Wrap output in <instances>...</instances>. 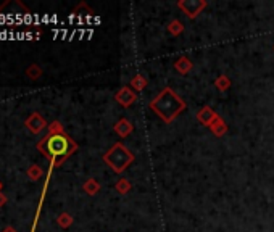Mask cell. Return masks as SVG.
I'll return each mask as SVG.
<instances>
[{
  "label": "cell",
  "instance_id": "5",
  "mask_svg": "<svg viewBox=\"0 0 274 232\" xmlns=\"http://www.w3.org/2000/svg\"><path fill=\"white\" fill-rule=\"evenodd\" d=\"M115 100L123 108H129L131 105L137 102V94L134 92V90L129 87V85H124V87H121L117 94H115Z\"/></svg>",
  "mask_w": 274,
  "mask_h": 232
},
{
  "label": "cell",
  "instance_id": "13",
  "mask_svg": "<svg viewBox=\"0 0 274 232\" xmlns=\"http://www.w3.org/2000/svg\"><path fill=\"white\" fill-rule=\"evenodd\" d=\"M26 176L29 178V181H39L42 176H44V169H42L39 164H31L26 171Z\"/></svg>",
  "mask_w": 274,
  "mask_h": 232
},
{
  "label": "cell",
  "instance_id": "2",
  "mask_svg": "<svg viewBox=\"0 0 274 232\" xmlns=\"http://www.w3.org/2000/svg\"><path fill=\"white\" fill-rule=\"evenodd\" d=\"M149 107L152 112L160 116L161 121L169 124L186 110V102L173 89L166 87L149 103Z\"/></svg>",
  "mask_w": 274,
  "mask_h": 232
},
{
  "label": "cell",
  "instance_id": "11",
  "mask_svg": "<svg viewBox=\"0 0 274 232\" xmlns=\"http://www.w3.org/2000/svg\"><path fill=\"white\" fill-rule=\"evenodd\" d=\"M82 191L86 192L87 195H90V197H92V195H97L100 192V182L97 179H94V178H90L82 184Z\"/></svg>",
  "mask_w": 274,
  "mask_h": 232
},
{
  "label": "cell",
  "instance_id": "12",
  "mask_svg": "<svg viewBox=\"0 0 274 232\" xmlns=\"http://www.w3.org/2000/svg\"><path fill=\"white\" fill-rule=\"evenodd\" d=\"M147 84H149L147 79H145L144 76H141V75H137V76L132 77L131 89L134 90V92H141V90H144L145 87H147Z\"/></svg>",
  "mask_w": 274,
  "mask_h": 232
},
{
  "label": "cell",
  "instance_id": "9",
  "mask_svg": "<svg viewBox=\"0 0 274 232\" xmlns=\"http://www.w3.org/2000/svg\"><path fill=\"white\" fill-rule=\"evenodd\" d=\"M208 127H210L211 132L215 134L216 137H223L224 134L228 132V124H226V121H224L219 115L216 116L215 119H213V123H211Z\"/></svg>",
  "mask_w": 274,
  "mask_h": 232
},
{
  "label": "cell",
  "instance_id": "15",
  "mask_svg": "<svg viewBox=\"0 0 274 232\" xmlns=\"http://www.w3.org/2000/svg\"><path fill=\"white\" fill-rule=\"evenodd\" d=\"M73 223H75V219H73V216L70 215V213H60L58 218H57V224H58L62 229L71 228Z\"/></svg>",
  "mask_w": 274,
  "mask_h": 232
},
{
  "label": "cell",
  "instance_id": "17",
  "mask_svg": "<svg viewBox=\"0 0 274 232\" xmlns=\"http://www.w3.org/2000/svg\"><path fill=\"white\" fill-rule=\"evenodd\" d=\"M168 33L171 34V36H179L184 33V24H182L179 20H173V21H169L168 24Z\"/></svg>",
  "mask_w": 274,
  "mask_h": 232
},
{
  "label": "cell",
  "instance_id": "3",
  "mask_svg": "<svg viewBox=\"0 0 274 232\" xmlns=\"http://www.w3.org/2000/svg\"><path fill=\"white\" fill-rule=\"evenodd\" d=\"M134 158L136 156L131 154V150H127L121 142H117L112 149H108L105 155H103V161H105V164H108L115 173L121 174V173H124L127 166L134 161Z\"/></svg>",
  "mask_w": 274,
  "mask_h": 232
},
{
  "label": "cell",
  "instance_id": "22",
  "mask_svg": "<svg viewBox=\"0 0 274 232\" xmlns=\"http://www.w3.org/2000/svg\"><path fill=\"white\" fill-rule=\"evenodd\" d=\"M273 50H274V45H273Z\"/></svg>",
  "mask_w": 274,
  "mask_h": 232
},
{
  "label": "cell",
  "instance_id": "6",
  "mask_svg": "<svg viewBox=\"0 0 274 232\" xmlns=\"http://www.w3.org/2000/svg\"><path fill=\"white\" fill-rule=\"evenodd\" d=\"M24 126H26L29 129V132H33V134H40L45 127H48L47 121L44 119V116H42L40 113H38V112H34L33 115L28 116L26 121H24Z\"/></svg>",
  "mask_w": 274,
  "mask_h": 232
},
{
  "label": "cell",
  "instance_id": "18",
  "mask_svg": "<svg viewBox=\"0 0 274 232\" xmlns=\"http://www.w3.org/2000/svg\"><path fill=\"white\" fill-rule=\"evenodd\" d=\"M131 182L127 181V179H119L118 182H117V186H115V189H117L118 191V193H121V195H126L127 192L131 191Z\"/></svg>",
  "mask_w": 274,
  "mask_h": 232
},
{
  "label": "cell",
  "instance_id": "1",
  "mask_svg": "<svg viewBox=\"0 0 274 232\" xmlns=\"http://www.w3.org/2000/svg\"><path fill=\"white\" fill-rule=\"evenodd\" d=\"M38 150L53 168H58L78 150V144L68 136L60 121H53L47 127V134L38 142Z\"/></svg>",
  "mask_w": 274,
  "mask_h": 232
},
{
  "label": "cell",
  "instance_id": "4",
  "mask_svg": "<svg viewBox=\"0 0 274 232\" xmlns=\"http://www.w3.org/2000/svg\"><path fill=\"white\" fill-rule=\"evenodd\" d=\"M206 7L205 0H179L178 2V8L182 10V13H186L187 18H197L200 15V11Z\"/></svg>",
  "mask_w": 274,
  "mask_h": 232
},
{
  "label": "cell",
  "instance_id": "7",
  "mask_svg": "<svg viewBox=\"0 0 274 232\" xmlns=\"http://www.w3.org/2000/svg\"><path fill=\"white\" fill-rule=\"evenodd\" d=\"M113 131L118 134L119 137H127V136H131L132 131H134V126L129 119H126V118H121L117 124L113 126Z\"/></svg>",
  "mask_w": 274,
  "mask_h": 232
},
{
  "label": "cell",
  "instance_id": "14",
  "mask_svg": "<svg viewBox=\"0 0 274 232\" xmlns=\"http://www.w3.org/2000/svg\"><path fill=\"white\" fill-rule=\"evenodd\" d=\"M42 68L38 65V63H33V65H29L28 68H26V76L29 79H33V81H38V79L42 77Z\"/></svg>",
  "mask_w": 274,
  "mask_h": 232
},
{
  "label": "cell",
  "instance_id": "10",
  "mask_svg": "<svg viewBox=\"0 0 274 232\" xmlns=\"http://www.w3.org/2000/svg\"><path fill=\"white\" fill-rule=\"evenodd\" d=\"M174 68H176V71L179 73V75H189V73H191L192 68H194V63L191 62V58H189V57H184V55H182V57H179L174 62Z\"/></svg>",
  "mask_w": 274,
  "mask_h": 232
},
{
  "label": "cell",
  "instance_id": "19",
  "mask_svg": "<svg viewBox=\"0 0 274 232\" xmlns=\"http://www.w3.org/2000/svg\"><path fill=\"white\" fill-rule=\"evenodd\" d=\"M8 201V198H7V195L5 193H2L0 192V208H2V206H5V203H7Z\"/></svg>",
  "mask_w": 274,
  "mask_h": 232
},
{
  "label": "cell",
  "instance_id": "20",
  "mask_svg": "<svg viewBox=\"0 0 274 232\" xmlns=\"http://www.w3.org/2000/svg\"><path fill=\"white\" fill-rule=\"evenodd\" d=\"M3 232H16V229H15V228H11V226H8V228L5 229Z\"/></svg>",
  "mask_w": 274,
  "mask_h": 232
},
{
  "label": "cell",
  "instance_id": "8",
  "mask_svg": "<svg viewBox=\"0 0 274 232\" xmlns=\"http://www.w3.org/2000/svg\"><path fill=\"white\" fill-rule=\"evenodd\" d=\"M216 116H218L216 112L211 107H203L197 113V119H198V123H202L203 126H210L213 123V119L216 118Z\"/></svg>",
  "mask_w": 274,
  "mask_h": 232
},
{
  "label": "cell",
  "instance_id": "16",
  "mask_svg": "<svg viewBox=\"0 0 274 232\" xmlns=\"http://www.w3.org/2000/svg\"><path fill=\"white\" fill-rule=\"evenodd\" d=\"M215 87L219 90V92H226V90L231 87V79L226 75H221L215 79Z\"/></svg>",
  "mask_w": 274,
  "mask_h": 232
},
{
  "label": "cell",
  "instance_id": "21",
  "mask_svg": "<svg viewBox=\"0 0 274 232\" xmlns=\"http://www.w3.org/2000/svg\"><path fill=\"white\" fill-rule=\"evenodd\" d=\"M0 192H2V182H0Z\"/></svg>",
  "mask_w": 274,
  "mask_h": 232
}]
</instances>
